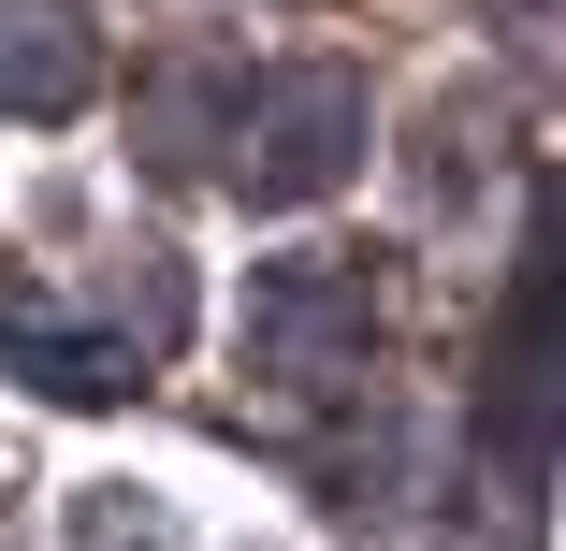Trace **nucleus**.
<instances>
[{"mask_svg":"<svg viewBox=\"0 0 566 551\" xmlns=\"http://www.w3.org/2000/svg\"><path fill=\"white\" fill-rule=\"evenodd\" d=\"M364 349H378V305L349 262H262L248 276V378L334 392V378H364Z\"/></svg>","mask_w":566,"mask_h":551,"instance_id":"obj_1","label":"nucleus"},{"mask_svg":"<svg viewBox=\"0 0 566 551\" xmlns=\"http://www.w3.org/2000/svg\"><path fill=\"white\" fill-rule=\"evenodd\" d=\"M87 87H102V44L59 0H0V117H73Z\"/></svg>","mask_w":566,"mask_h":551,"instance_id":"obj_3","label":"nucleus"},{"mask_svg":"<svg viewBox=\"0 0 566 551\" xmlns=\"http://www.w3.org/2000/svg\"><path fill=\"white\" fill-rule=\"evenodd\" d=\"M15 363H30L59 406H102V392H132V349H87V335H15Z\"/></svg>","mask_w":566,"mask_h":551,"instance_id":"obj_4","label":"nucleus"},{"mask_svg":"<svg viewBox=\"0 0 566 551\" xmlns=\"http://www.w3.org/2000/svg\"><path fill=\"white\" fill-rule=\"evenodd\" d=\"M364 160V87L349 73H262L233 117V189L248 203H319L334 174Z\"/></svg>","mask_w":566,"mask_h":551,"instance_id":"obj_2","label":"nucleus"}]
</instances>
